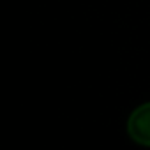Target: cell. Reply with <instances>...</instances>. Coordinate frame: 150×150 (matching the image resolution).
<instances>
[{"label": "cell", "mask_w": 150, "mask_h": 150, "mask_svg": "<svg viewBox=\"0 0 150 150\" xmlns=\"http://www.w3.org/2000/svg\"><path fill=\"white\" fill-rule=\"evenodd\" d=\"M127 134L136 145L150 148V103H143L129 115Z\"/></svg>", "instance_id": "6da1fadb"}]
</instances>
